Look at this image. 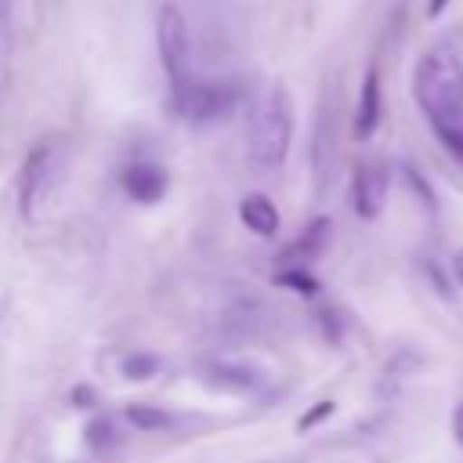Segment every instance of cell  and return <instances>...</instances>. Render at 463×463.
I'll list each match as a JSON object with an SVG mask.
<instances>
[{
    "label": "cell",
    "mask_w": 463,
    "mask_h": 463,
    "mask_svg": "<svg viewBox=\"0 0 463 463\" xmlns=\"http://www.w3.org/2000/svg\"><path fill=\"white\" fill-rule=\"evenodd\" d=\"M412 94L438 141L463 163V61L449 43L430 47L416 61Z\"/></svg>",
    "instance_id": "cell-1"
},
{
    "label": "cell",
    "mask_w": 463,
    "mask_h": 463,
    "mask_svg": "<svg viewBox=\"0 0 463 463\" xmlns=\"http://www.w3.org/2000/svg\"><path fill=\"white\" fill-rule=\"evenodd\" d=\"M293 141V98L286 87H271L246 119V159L253 170H279Z\"/></svg>",
    "instance_id": "cell-2"
},
{
    "label": "cell",
    "mask_w": 463,
    "mask_h": 463,
    "mask_svg": "<svg viewBox=\"0 0 463 463\" xmlns=\"http://www.w3.org/2000/svg\"><path fill=\"white\" fill-rule=\"evenodd\" d=\"M156 43H159V61L170 80V90H181L192 83V36L188 22L177 4H163L156 14Z\"/></svg>",
    "instance_id": "cell-3"
},
{
    "label": "cell",
    "mask_w": 463,
    "mask_h": 463,
    "mask_svg": "<svg viewBox=\"0 0 463 463\" xmlns=\"http://www.w3.org/2000/svg\"><path fill=\"white\" fill-rule=\"evenodd\" d=\"M239 90L232 83H213V80H192L188 87L174 90V109L177 116L192 119V123H210L221 119L235 109Z\"/></svg>",
    "instance_id": "cell-4"
},
{
    "label": "cell",
    "mask_w": 463,
    "mask_h": 463,
    "mask_svg": "<svg viewBox=\"0 0 463 463\" xmlns=\"http://www.w3.org/2000/svg\"><path fill=\"white\" fill-rule=\"evenodd\" d=\"M54 181H58V148H54V141H40L25 156L22 177H18V203H22L25 217H36V210L51 195Z\"/></svg>",
    "instance_id": "cell-5"
},
{
    "label": "cell",
    "mask_w": 463,
    "mask_h": 463,
    "mask_svg": "<svg viewBox=\"0 0 463 463\" xmlns=\"http://www.w3.org/2000/svg\"><path fill=\"white\" fill-rule=\"evenodd\" d=\"M387 184H391V174L383 163H362L354 170V181H351V203H354V213L373 221L380 210H383V199H387Z\"/></svg>",
    "instance_id": "cell-6"
},
{
    "label": "cell",
    "mask_w": 463,
    "mask_h": 463,
    "mask_svg": "<svg viewBox=\"0 0 463 463\" xmlns=\"http://www.w3.org/2000/svg\"><path fill=\"white\" fill-rule=\"evenodd\" d=\"M119 184L134 203H156L166 192V170L156 163H130L119 174Z\"/></svg>",
    "instance_id": "cell-7"
},
{
    "label": "cell",
    "mask_w": 463,
    "mask_h": 463,
    "mask_svg": "<svg viewBox=\"0 0 463 463\" xmlns=\"http://www.w3.org/2000/svg\"><path fill=\"white\" fill-rule=\"evenodd\" d=\"M380 72L369 69L362 80V94H358V109H354V137H369L380 123Z\"/></svg>",
    "instance_id": "cell-8"
},
{
    "label": "cell",
    "mask_w": 463,
    "mask_h": 463,
    "mask_svg": "<svg viewBox=\"0 0 463 463\" xmlns=\"http://www.w3.org/2000/svg\"><path fill=\"white\" fill-rule=\"evenodd\" d=\"M239 217H242V224L253 232V235H275L279 232V210H275V203L268 199V195H260V192H253V195H246L242 203H239Z\"/></svg>",
    "instance_id": "cell-9"
},
{
    "label": "cell",
    "mask_w": 463,
    "mask_h": 463,
    "mask_svg": "<svg viewBox=\"0 0 463 463\" xmlns=\"http://www.w3.org/2000/svg\"><path fill=\"white\" fill-rule=\"evenodd\" d=\"M206 380L217 387H232V391H253L260 383V373L250 365H239V362H210Z\"/></svg>",
    "instance_id": "cell-10"
},
{
    "label": "cell",
    "mask_w": 463,
    "mask_h": 463,
    "mask_svg": "<svg viewBox=\"0 0 463 463\" xmlns=\"http://www.w3.org/2000/svg\"><path fill=\"white\" fill-rule=\"evenodd\" d=\"M127 423L134 427V430H145V434H156V430H166V427H174V416L166 412V409H159V405H141V402H134V405H127Z\"/></svg>",
    "instance_id": "cell-11"
},
{
    "label": "cell",
    "mask_w": 463,
    "mask_h": 463,
    "mask_svg": "<svg viewBox=\"0 0 463 463\" xmlns=\"http://www.w3.org/2000/svg\"><path fill=\"white\" fill-rule=\"evenodd\" d=\"M326 228H329V221H315V224L307 228V235H304V239H300L293 250H286V253H282V260H293V257H300V253H304V257H315V253L322 250Z\"/></svg>",
    "instance_id": "cell-12"
},
{
    "label": "cell",
    "mask_w": 463,
    "mask_h": 463,
    "mask_svg": "<svg viewBox=\"0 0 463 463\" xmlns=\"http://www.w3.org/2000/svg\"><path fill=\"white\" fill-rule=\"evenodd\" d=\"M156 369H159L156 354H130V358H123V376H130V380H148Z\"/></svg>",
    "instance_id": "cell-13"
},
{
    "label": "cell",
    "mask_w": 463,
    "mask_h": 463,
    "mask_svg": "<svg viewBox=\"0 0 463 463\" xmlns=\"http://www.w3.org/2000/svg\"><path fill=\"white\" fill-rule=\"evenodd\" d=\"M279 286H289V289H297V293H304V297H315V293H318V282H315L307 271H300V268L282 271V275H279Z\"/></svg>",
    "instance_id": "cell-14"
},
{
    "label": "cell",
    "mask_w": 463,
    "mask_h": 463,
    "mask_svg": "<svg viewBox=\"0 0 463 463\" xmlns=\"http://www.w3.org/2000/svg\"><path fill=\"white\" fill-rule=\"evenodd\" d=\"M87 445L98 449V452L109 449V445H112V423H109V420H94L90 430H87Z\"/></svg>",
    "instance_id": "cell-15"
},
{
    "label": "cell",
    "mask_w": 463,
    "mask_h": 463,
    "mask_svg": "<svg viewBox=\"0 0 463 463\" xmlns=\"http://www.w3.org/2000/svg\"><path fill=\"white\" fill-rule=\"evenodd\" d=\"M11 29H14V0H0V51L11 43Z\"/></svg>",
    "instance_id": "cell-16"
},
{
    "label": "cell",
    "mask_w": 463,
    "mask_h": 463,
    "mask_svg": "<svg viewBox=\"0 0 463 463\" xmlns=\"http://www.w3.org/2000/svg\"><path fill=\"white\" fill-rule=\"evenodd\" d=\"M329 412H333V402H318V405H315L307 416H300V423H297V427H300V430H307V427H315L318 420H326Z\"/></svg>",
    "instance_id": "cell-17"
},
{
    "label": "cell",
    "mask_w": 463,
    "mask_h": 463,
    "mask_svg": "<svg viewBox=\"0 0 463 463\" xmlns=\"http://www.w3.org/2000/svg\"><path fill=\"white\" fill-rule=\"evenodd\" d=\"M452 434L463 445V405H456V412H452Z\"/></svg>",
    "instance_id": "cell-18"
},
{
    "label": "cell",
    "mask_w": 463,
    "mask_h": 463,
    "mask_svg": "<svg viewBox=\"0 0 463 463\" xmlns=\"http://www.w3.org/2000/svg\"><path fill=\"white\" fill-rule=\"evenodd\" d=\"M452 0H427V18H438Z\"/></svg>",
    "instance_id": "cell-19"
},
{
    "label": "cell",
    "mask_w": 463,
    "mask_h": 463,
    "mask_svg": "<svg viewBox=\"0 0 463 463\" xmlns=\"http://www.w3.org/2000/svg\"><path fill=\"white\" fill-rule=\"evenodd\" d=\"M452 271H456V279H459V286H463V250H456V257H452Z\"/></svg>",
    "instance_id": "cell-20"
}]
</instances>
